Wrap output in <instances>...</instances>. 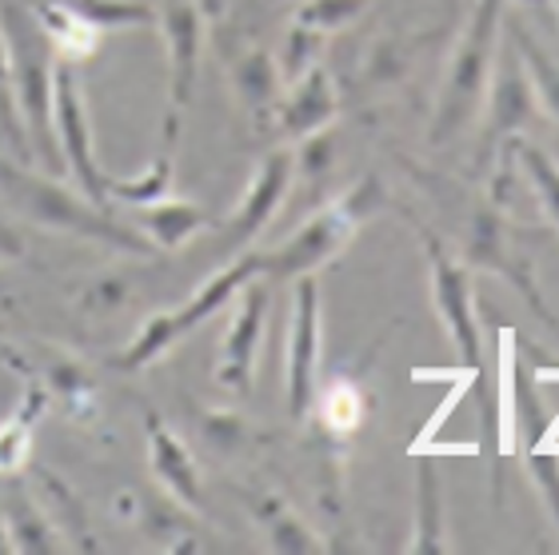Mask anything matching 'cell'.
<instances>
[{
	"mask_svg": "<svg viewBox=\"0 0 559 555\" xmlns=\"http://www.w3.org/2000/svg\"><path fill=\"white\" fill-rule=\"evenodd\" d=\"M0 197L9 200L16 216H24L36 228L57 232V236H81V240H93L124 256H156L152 240L140 236L136 224L117 221L108 209L88 204L76 188L60 185V176L45 173V168H28L9 152H0Z\"/></svg>",
	"mask_w": 559,
	"mask_h": 555,
	"instance_id": "obj_1",
	"label": "cell"
},
{
	"mask_svg": "<svg viewBox=\"0 0 559 555\" xmlns=\"http://www.w3.org/2000/svg\"><path fill=\"white\" fill-rule=\"evenodd\" d=\"M0 28L12 57V96L21 113L24 137L33 149V161L52 176H64L60 144L52 132V81H57V52L45 40L28 0H0Z\"/></svg>",
	"mask_w": 559,
	"mask_h": 555,
	"instance_id": "obj_2",
	"label": "cell"
},
{
	"mask_svg": "<svg viewBox=\"0 0 559 555\" xmlns=\"http://www.w3.org/2000/svg\"><path fill=\"white\" fill-rule=\"evenodd\" d=\"M508 0H472L467 21L455 36L452 60L443 69L440 93H436V113H431V144H448L460 137L484 108V93H488L491 60L500 48L503 36V9Z\"/></svg>",
	"mask_w": 559,
	"mask_h": 555,
	"instance_id": "obj_3",
	"label": "cell"
},
{
	"mask_svg": "<svg viewBox=\"0 0 559 555\" xmlns=\"http://www.w3.org/2000/svg\"><path fill=\"white\" fill-rule=\"evenodd\" d=\"M380 200H384V192H380V185H376L372 176L360 180V185L348 188L344 197L332 200L328 209L308 216L280 248L260 252V272L269 280H296V276L320 272L328 260H336V256L348 248L356 228L380 209Z\"/></svg>",
	"mask_w": 559,
	"mask_h": 555,
	"instance_id": "obj_4",
	"label": "cell"
},
{
	"mask_svg": "<svg viewBox=\"0 0 559 555\" xmlns=\"http://www.w3.org/2000/svg\"><path fill=\"white\" fill-rule=\"evenodd\" d=\"M257 276H264V272H260V252H248V256H240V260H233V264L221 268L212 280H204V284H200V288L192 292L180 308L148 316V320L140 324L136 340H132L124 352H117V356H112V368H117V371L152 368V364H156L168 347H176L188 332H197L200 324H209L212 316L221 312L228 300H236V292L245 288L248 280H257Z\"/></svg>",
	"mask_w": 559,
	"mask_h": 555,
	"instance_id": "obj_5",
	"label": "cell"
},
{
	"mask_svg": "<svg viewBox=\"0 0 559 555\" xmlns=\"http://www.w3.org/2000/svg\"><path fill=\"white\" fill-rule=\"evenodd\" d=\"M156 28L164 33V52H168V113L160 125V149L176 152L180 132H185V113L197 93L209 9H204V0H160Z\"/></svg>",
	"mask_w": 559,
	"mask_h": 555,
	"instance_id": "obj_6",
	"label": "cell"
},
{
	"mask_svg": "<svg viewBox=\"0 0 559 555\" xmlns=\"http://www.w3.org/2000/svg\"><path fill=\"white\" fill-rule=\"evenodd\" d=\"M52 132H57L60 161H64V173L72 176L76 192L96 209H112L108 204V168L96 156L81 76H76V64H64V60H57V81H52Z\"/></svg>",
	"mask_w": 559,
	"mask_h": 555,
	"instance_id": "obj_7",
	"label": "cell"
},
{
	"mask_svg": "<svg viewBox=\"0 0 559 555\" xmlns=\"http://www.w3.org/2000/svg\"><path fill=\"white\" fill-rule=\"evenodd\" d=\"M532 113H536V93H532L524 60H520V48H515L512 33L503 24L500 48H496V60H491L488 93H484V137H479L476 161H496L503 144H512L524 132Z\"/></svg>",
	"mask_w": 559,
	"mask_h": 555,
	"instance_id": "obj_8",
	"label": "cell"
},
{
	"mask_svg": "<svg viewBox=\"0 0 559 555\" xmlns=\"http://www.w3.org/2000/svg\"><path fill=\"white\" fill-rule=\"evenodd\" d=\"M324 320H320V280L296 276L288 316V352H284V380H288V416L308 420L320 392V347H324Z\"/></svg>",
	"mask_w": 559,
	"mask_h": 555,
	"instance_id": "obj_9",
	"label": "cell"
},
{
	"mask_svg": "<svg viewBox=\"0 0 559 555\" xmlns=\"http://www.w3.org/2000/svg\"><path fill=\"white\" fill-rule=\"evenodd\" d=\"M424 252H428V264H431V300H436V312H440L443 328H448V340L460 352L464 371H472L479 380V388H484V344H479V320H476V304H472L467 268L431 232H424Z\"/></svg>",
	"mask_w": 559,
	"mask_h": 555,
	"instance_id": "obj_10",
	"label": "cell"
},
{
	"mask_svg": "<svg viewBox=\"0 0 559 555\" xmlns=\"http://www.w3.org/2000/svg\"><path fill=\"white\" fill-rule=\"evenodd\" d=\"M269 308H272L269 276L248 280L245 288L236 292L233 324L224 332L221 359H216V383L236 395H245L252 388L260 344H264V328H269Z\"/></svg>",
	"mask_w": 559,
	"mask_h": 555,
	"instance_id": "obj_11",
	"label": "cell"
},
{
	"mask_svg": "<svg viewBox=\"0 0 559 555\" xmlns=\"http://www.w3.org/2000/svg\"><path fill=\"white\" fill-rule=\"evenodd\" d=\"M296 176V152L292 149H272L264 161L257 164V176L248 180L245 197L236 204V212L224 224V248H245L269 228L272 216L280 212L284 197Z\"/></svg>",
	"mask_w": 559,
	"mask_h": 555,
	"instance_id": "obj_12",
	"label": "cell"
},
{
	"mask_svg": "<svg viewBox=\"0 0 559 555\" xmlns=\"http://www.w3.org/2000/svg\"><path fill=\"white\" fill-rule=\"evenodd\" d=\"M340 113V93L336 81L324 64H312L308 72H300L296 81L284 84V93L276 101V113H272V125L288 144H300V140L316 137L332 128Z\"/></svg>",
	"mask_w": 559,
	"mask_h": 555,
	"instance_id": "obj_13",
	"label": "cell"
},
{
	"mask_svg": "<svg viewBox=\"0 0 559 555\" xmlns=\"http://www.w3.org/2000/svg\"><path fill=\"white\" fill-rule=\"evenodd\" d=\"M144 436H148V468L156 484L180 504V508H204V492H200V472L192 451L185 440L164 424L156 412H144Z\"/></svg>",
	"mask_w": 559,
	"mask_h": 555,
	"instance_id": "obj_14",
	"label": "cell"
},
{
	"mask_svg": "<svg viewBox=\"0 0 559 555\" xmlns=\"http://www.w3.org/2000/svg\"><path fill=\"white\" fill-rule=\"evenodd\" d=\"M28 9H33L36 24H40L45 40L52 45L57 60L84 64V60H93L100 52V28L84 21L76 9H69L64 0H28Z\"/></svg>",
	"mask_w": 559,
	"mask_h": 555,
	"instance_id": "obj_15",
	"label": "cell"
},
{
	"mask_svg": "<svg viewBox=\"0 0 559 555\" xmlns=\"http://www.w3.org/2000/svg\"><path fill=\"white\" fill-rule=\"evenodd\" d=\"M136 212V228L144 240H152L156 252H176V248H185L192 236H197L204 224H209V212L200 209L197 200H176V197H164L156 204H144V209H132Z\"/></svg>",
	"mask_w": 559,
	"mask_h": 555,
	"instance_id": "obj_16",
	"label": "cell"
},
{
	"mask_svg": "<svg viewBox=\"0 0 559 555\" xmlns=\"http://www.w3.org/2000/svg\"><path fill=\"white\" fill-rule=\"evenodd\" d=\"M233 93L248 116H257V120H272L280 93H284V76H280V64L269 48H248L245 57H236Z\"/></svg>",
	"mask_w": 559,
	"mask_h": 555,
	"instance_id": "obj_17",
	"label": "cell"
},
{
	"mask_svg": "<svg viewBox=\"0 0 559 555\" xmlns=\"http://www.w3.org/2000/svg\"><path fill=\"white\" fill-rule=\"evenodd\" d=\"M48 392L36 380H28L24 395L9 412V420H0V475H21L28 468V451H33V432L36 420L45 416Z\"/></svg>",
	"mask_w": 559,
	"mask_h": 555,
	"instance_id": "obj_18",
	"label": "cell"
},
{
	"mask_svg": "<svg viewBox=\"0 0 559 555\" xmlns=\"http://www.w3.org/2000/svg\"><path fill=\"white\" fill-rule=\"evenodd\" d=\"M416 456V528H412V552H443L448 532H443V492L436 456L431 451H412Z\"/></svg>",
	"mask_w": 559,
	"mask_h": 555,
	"instance_id": "obj_19",
	"label": "cell"
},
{
	"mask_svg": "<svg viewBox=\"0 0 559 555\" xmlns=\"http://www.w3.org/2000/svg\"><path fill=\"white\" fill-rule=\"evenodd\" d=\"M0 516H4V528H9L12 552H60V547H69L60 528L52 523V516L45 508H36L24 492H12Z\"/></svg>",
	"mask_w": 559,
	"mask_h": 555,
	"instance_id": "obj_20",
	"label": "cell"
},
{
	"mask_svg": "<svg viewBox=\"0 0 559 555\" xmlns=\"http://www.w3.org/2000/svg\"><path fill=\"white\" fill-rule=\"evenodd\" d=\"M508 33H512L515 48H520V60L527 69V81H532V93H536V105H544L551 113V120L559 125V60H551V52L539 45L536 36L527 33L520 16H503Z\"/></svg>",
	"mask_w": 559,
	"mask_h": 555,
	"instance_id": "obj_21",
	"label": "cell"
},
{
	"mask_svg": "<svg viewBox=\"0 0 559 555\" xmlns=\"http://www.w3.org/2000/svg\"><path fill=\"white\" fill-rule=\"evenodd\" d=\"M252 511H257V523L264 528V540H269L272 552H320L324 547V540L280 496H260Z\"/></svg>",
	"mask_w": 559,
	"mask_h": 555,
	"instance_id": "obj_22",
	"label": "cell"
},
{
	"mask_svg": "<svg viewBox=\"0 0 559 555\" xmlns=\"http://www.w3.org/2000/svg\"><path fill=\"white\" fill-rule=\"evenodd\" d=\"M173 156L176 152L156 149L148 168H140L136 176H112L108 173V204H129V209H144L156 200L173 197Z\"/></svg>",
	"mask_w": 559,
	"mask_h": 555,
	"instance_id": "obj_23",
	"label": "cell"
},
{
	"mask_svg": "<svg viewBox=\"0 0 559 555\" xmlns=\"http://www.w3.org/2000/svg\"><path fill=\"white\" fill-rule=\"evenodd\" d=\"M508 149H512V161L520 164L524 180L532 185V192H536L539 209L548 212V221L556 224V232H559V161L551 152L539 149V144L520 140V137H515Z\"/></svg>",
	"mask_w": 559,
	"mask_h": 555,
	"instance_id": "obj_24",
	"label": "cell"
},
{
	"mask_svg": "<svg viewBox=\"0 0 559 555\" xmlns=\"http://www.w3.org/2000/svg\"><path fill=\"white\" fill-rule=\"evenodd\" d=\"M88 24L105 28H156V9L148 0H64Z\"/></svg>",
	"mask_w": 559,
	"mask_h": 555,
	"instance_id": "obj_25",
	"label": "cell"
},
{
	"mask_svg": "<svg viewBox=\"0 0 559 555\" xmlns=\"http://www.w3.org/2000/svg\"><path fill=\"white\" fill-rule=\"evenodd\" d=\"M0 137H4V144H9V152L16 161L33 164V149H28L21 113H16V96H12V57H9L4 28H0Z\"/></svg>",
	"mask_w": 559,
	"mask_h": 555,
	"instance_id": "obj_26",
	"label": "cell"
},
{
	"mask_svg": "<svg viewBox=\"0 0 559 555\" xmlns=\"http://www.w3.org/2000/svg\"><path fill=\"white\" fill-rule=\"evenodd\" d=\"M312 412H320L328 432L344 436V432H356L364 424V395L352 383H332L328 392H316Z\"/></svg>",
	"mask_w": 559,
	"mask_h": 555,
	"instance_id": "obj_27",
	"label": "cell"
},
{
	"mask_svg": "<svg viewBox=\"0 0 559 555\" xmlns=\"http://www.w3.org/2000/svg\"><path fill=\"white\" fill-rule=\"evenodd\" d=\"M320 52H324V33H316L308 24L292 21L288 36H284V52H280V76L284 84L296 81L300 72H308L312 64H320Z\"/></svg>",
	"mask_w": 559,
	"mask_h": 555,
	"instance_id": "obj_28",
	"label": "cell"
},
{
	"mask_svg": "<svg viewBox=\"0 0 559 555\" xmlns=\"http://www.w3.org/2000/svg\"><path fill=\"white\" fill-rule=\"evenodd\" d=\"M368 9V0H300V9H296V21L316 28V33H340V28H348L360 12Z\"/></svg>",
	"mask_w": 559,
	"mask_h": 555,
	"instance_id": "obj_29",
	"label": "cell"
},
{
	"mask_svg": "<svg viewBox=\"0 0 559 555\" xmlns=\"http://www.w3.org/2000/svg\"><path fill=\"white\" fill-rule=\"evenodd\" d=\"M204 440L216 451H236L245 440V420L233 416V412H204Z\"/></svg>",
	"mask_w": 559,
	"mask_h": 555,
	"instance_id": "obj_30",
	"label": "cell"
},
{
	"mask_svg": "<svg viewBox=\"0 0 559 555\" xmlns=\"http://www.w3.org/2000/svg\"><path fill=\"white\" fill-rule=\"evenodd\" d=\"M21 256H24L21 228H16L9 216H0V264H12V260H21Z\"/></svg>",
	"mask_w": 559,
	"mask_h": 555,
	"instance_id": "obj_31",
	"label": "cell"
},
{
	"mask_svg": "<svg viewBox=\"0 0 559 555\" xmlns=\"http://www.w3.org/2000/svg\"><path fill=\"white\" fill-rule=\"evenodd\" d=\"M440 9H443V21L452 24L460 16V0H440Z\"/></svg>",
	"mask_w": 559,
	"mask_h": 555,
	"instance_id": "obj_32",
	"label": "cell"
},
{
	"mask_svg": "<svg viewBox=\"0 0 559 555\" xmlns=\"http://www.w3.org/2000/svg\"><path fill=\"white\" fill-rule=\"evenodd\" d=\"M524 4H527V9H539V12L551 9V0H524Z\"/></svg>",
	"mask_w": 559,
	"mask_h": 555,
	"instance_id": "obj_33",
	"label": "cell"
},
{
	"mask_svg": "<svg viewBox=\"0 0 559 555\" xmlns=\"http://www.w3.org/2000/svg\"><path fill=\"white\" fill-rule=\"evenodd\" d=\"M551 9H556V21H559V0H551Z\"/></svg>",
	"mask_w": 559,
	"mask_h": 555,
	"instance_id": "obj_34",
	"label": "cell"
}]
</instances>
